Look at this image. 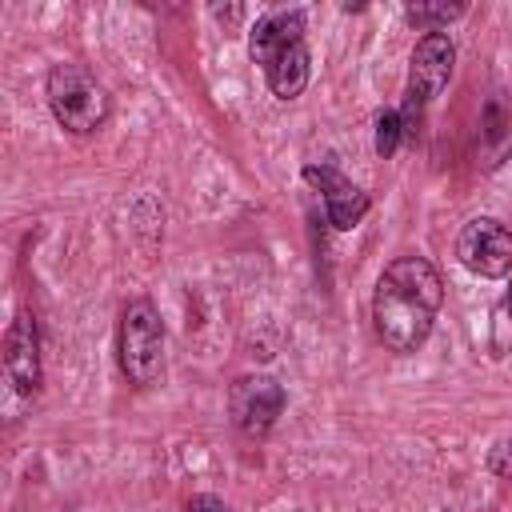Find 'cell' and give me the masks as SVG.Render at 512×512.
Returning a JSON list of instances; mask_svg holds the SVG:
<instances>
[{
    "label": "cell",
    "mask_w": 512,
    "mask_h": 512,
    "mask_svg": "<svg viewBox=\"0 0 512 512\" xmlns=\"http://www.w3.org/2000/svg\"><path fill=\"white\" fill-rule=\"evenodd\" d=\"M264 80L272 88L276 100H296L304 88H308V76H312V56H308V44L296 40L288 48H280L264 68Z\"/></svg>",
    "instance_id": "11"
},
{
    "label": "cell",
    "mask_w": 512,
    "mask_h": 512,
    "mask_svg": "<svg viewBox=\"0 0 512 512\" xmlns=\"http://www.w3.org/2000/svg\"><path fill=\"white\" fill-rule=\"evenodd\" d=\"M288 404V392L276 376H264V372H248L240 376L232 388H228V416L232 424L244 432V436H268L280 420Z\"/></svg>",
    "instance_id": "5"
},
{
    "label": "cell",
    "mask_w": 512,
    "mask_h": 512,
    "mask_svg": "<svg viewBox=\"0 0 512 512\" xmlns=\"http://www.w3.org/2000/svg\"><path fill=\"white\" fill-rule=\"evenodd\" d=\"M456 68V44L448 32H424L412 48V64H408V92L416 104H432L444 84L452 80Z\"/></svg>",
    "instance_id": "6"
},
{
    "label": "cell",
    "mask_w": 512,
    "mask_h": 512,
    "mask_svg": "<svg viewBox=\"0 0 512 512\" xmlns=\"http://www.w3.org/2000/svg\"><path fill=\"white\" fill-rule=\"evenodd\" d=\"M4 376L16 392L32 396L40 388V332L32 312H16L4 332Z\"/></svg>",
    "instance_id": "8"
},
{
    "label": "cell",
    "mask_w": 512,
    "mask_h": 512,
    "mask_svg": "<svg viewBox=\"0 0 512 512\" xmlns=\"http://www.w3.org/2000/svg\"><path fill=\"white\" fill-rule=\"evenodd\" d=\"M116 360L120 372L128 376V384L148 388L160 380L164 372V324L152 300L136 296L120 308V324H116Z\"/></svg>",
    "instance_id": "3"
},
{
    "label": "cell",
    "mask_w": 512,
    "mask_h": 512,
    "mask_svg": "<svg viewBox=\"0 0 512 512\" xmlns=\"http://www.w3.org/2000/svg\"><path fill=\"white\" fill-rule=\"evenodd\" d=\"M464 12H468V4H404V20L424 32H440L444 24L460 20Z\"/></svg>",
    "instance_id": "12"
},
{
    "label": "cell",
    "mask_w": 512,
    "mask_h": 512,
    "mask_svg": "<svg viewBox=\"0 0 512 512\" xmlns=\"http://www.w3.org/2000/svg\"><path fill=\"white\" fill-rule=\"evenodd\" d=\"M488 468L504 480H512V440H500L492 452H488Z\"/></svg>",
    "instance_id": "14"
},
{
    "label": "cell",
    "mask_w": 512,
    "mask_h": 512,
    "mask_svg": "<svg viewBox=\"0 0 512 512\" xmlns=\"http://www.w3.org/2000/svg\"><path fill=\"white\" fill-rule=\"evenodd\" d=\"M512 156V104L504 96H488L480 108V132H476V164L484 172H496Z\"/></svg>",
    "instance_id": "9"
},
{
    "label": "cell",
    "mask_w": 512,
    "mask_h": 512,
    "mask_svg": "<svg viewBox=\"0 0 512 512\" xmlns=\"http://www.w3.org/2000/svg\"><path fill=\"white\" fill-rule=\"evenodd\" d=\"M44 96H48V108H52L56 124L72 136H92L108 124L112 100H108L104 84L84 64H72V60L52 64L48 80H44Z\"/></svg>",
    "instance_id": "2"
},
{
    "label": "cell",
    "mask_w": 512,
    "mask_h": 512,
    "mask_svg": "<svg viewBox=\"0 0 512 512\" xmlns=\"http://www.w3.org/2000/svg\"><path fill=\"white\" fill-rule=\"evenodd\" d=\"M188 512H224V500L212 496V492H200V496L188 500Z\"/></svg>",
    "instance_id": "15"
},
{
    "label": "cell",
    "mask_w": 512,
    "mask_h": 512,
    "mask_svg": "<svg viewBox=\"0 0 512 512\" xmlns=\"http://www.w3.org/2000/svg\"><path fill=\"white\" fill-rule=\"evenodd\" d=\"M296 40H304V12L300 8H280V12H268V16H260L252 24V32H248V56H252V64L264 68L280 48H288Z\"/></svg>",
    "instance_id": "10"
},
{
    "label": "cell",
    "mask_w": 512,
    "mask_h": 512,
    "mask_svg": "<svg viewBox=\"0 0 512 512\" xmlns=\"http://www.w3.org/2000/svg\"><path fill=\"white\" fill-rule=\"evenodd\" d=\"M304 180L320 192V200H324V216H328V224H332L336 232L356 228V224L364 220V212L372 208L368 192L356 188V184H352L344 172H336L332 164H304Z\"/></svg>",
    "instance_id": "7"
},
{
    "label": "cell",
    "mask_w": 512,
    "mask_h": 512,
    "mask_svg": "<svg viewBox=\"0 0 512 512\" xmlns=\"http://www.w3.org/2000/svg\"><path fill=\"white\" fill-rule=\"evenodd\" d=\"M456 260L480 280H504L512 272V228L496 216H472L456 236Z\"/></svg>",
    "instance_id": "4"
},
{
    "label": "cell",
    "mask_w": 512,
    "mask_h": 512,
    "mask_svg": "<svg viewBox=\"0 0 512 512\" xmlns=\"http://www.w3.org/2000/svg\"><path fill=\"white\" fill-rule=\"evenodd\" d=\"M404 140V124H400V108H380L376 112V132H372V144H376V156L380 160H392L396 148Z\"/></svg>",
    "instance_id": "13"
},
{
    "label": "cell",
    "mask_w": 512,
    "mask_h": 512,
    "mask_svg": "<svg viewBox=\"0 0 512 512\" xmlns=\"http://www.w3.org/2000/svg\"><path fill=\"white\" fill-rule=\"evenodd\" d=\"M444 304V280L424 256H396L372 292V328L388 352H416L436 324Z\"/></svg>",
    "instance_id": "1"
},
{
    "label": "cell",
    "mask_w": 512,
    "mask_h": 512,
    "mask_svg": "<svg viewBox=\"0 0 512 512\" xmlns=\"http://www.w3.org/2000/svg\"><path fill=\"white\" fill-rule=\"evenodd\" d=\"M212 16H216V20H224V24H236V20L244 16V8H220V4H216V8H212Z\"/></svg>",
    "instance_id": "16"
}]
</instances>
